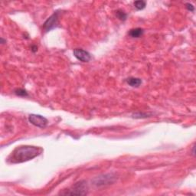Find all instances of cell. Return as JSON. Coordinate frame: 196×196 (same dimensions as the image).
I'll use <instances>...</instances> for the list:
<instances>
[{
  "label": "cell",
  "mask_w": 196,
  "mask_h": 196,
  "mask_svg": "<svg viewBox=\"0 0 196 196\" xmlns=\"http://www.w3.org/2000/svg\"><path fill=\"white\" fill-rule=\"evenodd\" d=\"M146 6V2L145 1H136L134 2V6L138 10H142L145 9Z\"/></svg>",
  "instance_id": "cell-9"
},
{
  "label": "cell",
  "mask_w": 196,
  "mask_h": 196,
  "mask_svg": "<svg viewBox=\"0 0 196 196\" xmlns=\"http://www.w3.org/2000/svg\"><path fill=\"white\" fill-rule=\"evenodd\" d=\"M116 15L119 19L123 20V21H125V20L126 19V16H127V15H126V14L125 13V12H123V10H120H120L116 11Z\"/></svg>",
  "instance_id": "cell-11"
},
{
  "label": "cell",
  "mask_w": 196,
  "mask_h": 196,
  "mask_svg": "<svg viewBox=\"0 0 196 196\" xmlns=\"http://www.w3.org/2000/svg\"><path fill=\"white\" fill-rule=\"evenodd\" d=\"M37 46H35V45H34V46H32V51L35 52L36 51H37Z\"/></svg>",
  "instance_id": "cell-14"
},
{
  "label": "cell",
  "mask_w": 196,
  "mask_h": 196,
  "mask_svg": "<svg viewBox=\"0 0 196 196\" xmlns=\"http://www.w3.org/2000/svg\"><path fill=\"white\" fill-rule=\"evenodd\" d=\"M88 193V185L85 181H80L76 183L71 189L66 192H61L62 195H84Z\"/></svg>",
  "instance_id": "cell-2"
},
{
  "label": "cell",
  "mask_w": 196,
  "mask_h": 196,
  "mask_svg": "<svg viewBox=\"0 0 196 196\" xmlns=\"http://www.w3.org/2000/svg\"><path fill=\"white\" fill-rule=\"evenodd\" d=\"M116 180V177L113 174H108V175H102L100 176L97 177L93 181L94 185L97 187L100 186H107V185H111Z\"/></svg>",
  "instance_id": "cell-3"
},
{
  "label": "cell",
  "mask_w": 196,
  "mask_h": 196,
  "mask_svg": "<svg viewBox=\"0 0 196 196\" xmlns=\"http://www.w3.org/2000/svg\"><path fill=\"white\" fill-rule=\"evenodd\" d=\"M74 55L77 60L82 62H88L91 61V55L87 51L81 48H76L74 50Z\"/></svg>",
  "instance_id": "cell-6"
},
{
  "label": "cell",
  "mask_w": 196,
  "mask_h": 196,
  "mask_svg": "<svg viewBox=\"0 0 196 196\" xmlns=\"http://www.w3.org/2000/svg\"><path fill=\"white\" fill-rule=\"evenodd\" d=\"M15 94L18 97H28V94L26 91V90L22 89V88H18L15 91Z\"/></svg>",
  "instance_id": "cell-10"
},
{
  "label": "cell",
  "mask_w": 196,
  "mask_h": 196,
  "mask_svg": "<svg viewBox=\"0 0 196 196\" xmlns=\"http://www.w3.org/2000/svg\"><path fill=\"white\" fill-rule=\"evenodd\" d=\"M42 152V149L33 146L17 147L12 153V155L9 157V161L12 163H21L34 159Z\"/></svg>",
  "instance_id": "cell-1"
},
{
  "label": "cell",
  "mask_w": 196,
  "mask_h": 196,
  "mask_svg": "<svg viewBox=\"0 0 196 196\" xmlns=\"http://www.w3.org/2000/svg\"><path fill=\"white\" fill-rule=\"evenodd\" d=\"M149 116V114H146V113H135V114L133 115V117L134 118H146V117H148V116Z\"/></svg>",
  "instance_id": "cell-12"
},
{
  "label": "cell",
  "mask_w": 196,
  "mask_h": 196,
  "mask_svg": "<svg viewBox=\"0 0 196 196\" xmlns=\"http://www.w3.org/2000/svg\"><path fill=\"white\" fill-rule=\"evenodd\" d=\"M143 32H144V31H143V28H133V29H131L130 31H129V35L132 38H140L143 35Z\"/></svg>",
  "instance_id": "cell-8"
},
{
  "label": "cell",
  "mask_w": 196,
  "mask_h": 196,
  "mask_svg": "<svg viewBox=\"0 0 196 196\" xmlns=\"http://www.w3.org/2000/svg\"><path fill=\"white\" fill-rule=\"evenodd\" d=\"M126 82L129 86L133 87V88H138L142 84V80L140 78H137V77H131L126 80Z\"/></svg>",
  "instance_id": "cell-7"
},
{
  "label": "cell",
  "mask_w": 196,
  "mask_h": 196,
  "mask_svg": "<svg viewBox=\"0 0 196 196\" xmlns=\"http://www.w3.org/2000/svg\"><path fill=\"white\" fill-rule=\"evenodd\" d=\"M58 25V13L55 12L51 16H50L43 24V30L45 32H48L51 29H54Z\"/></svg>",
  "instance_id": "cell-5"
},
{
  "label": "cell",
  "mask_w": 196,
  "mask_h": 196,
  "mask_svg": "<svg viewBox=\"0 0 196 196\" xmlns=\"http://www.w3.org/2000/svg\"><path fill=\"white\" fill-rule=\"evenodd\" d=\"M186 6V8H187L188 10L191 11V12H194V10H195V7H194V6H192V4H190V3H187Z\"/></svg>",
  "instance_id": "cell-13"
},
{
  "label": "cell",
  "mask_w": 196,
  "mask_h": 196,
  "mask_svg": "<svg viewBox=\"0 0 196 196\" xmlns=\"http://www.w3.org/2000/svg\"><path fill=\"white\" fill-rule=\"evenodd\" d=\"M28 121L34 126L39 128H45L48 125V120L38 114H31L28 116Z\"/></svg>",
  "instance_id": "cell-4"
}]
</instances>
